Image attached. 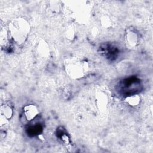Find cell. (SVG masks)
Masks as SVG:
<instances>
[{"label":"cell","mask_w":153,"mask_h":153,"mask_svg":"<svg viewBox=\"0 0 153 153\" xmlns=\"http://www.w3.org/2000/svg\"><path fill=\"white\" fill-rule=\"evenodd\" d=\"M9 120L7 119L6 117L3 116L2 115H0V126L2 127L5 126L8 123Z\"/></svg>","instance_id":"obj_14"},{"label":"cell","mask_w":153,"mask_h":153,"mask_svg":"<svg viewBox=\"0 0 153 153\" xmlns=\"http://www.w3.org/2000/svg\"><path fill=\"white\" fill-rule=\"evenodd\" d=\"M35 53L39 60H47L50 55V47L46 41L40 39L35 47Z\"/></svg>","instance_id":"obj_4"},{"label":"cell","mask_w":153,"mask_h":153,"mask_svg":"<svg viewBox=\"0 0 153 153\" xmlns=\"http://www.w3.org/2000/svg\"><path fill=\"white\" fill-rule=\"evenodd\" d=\"M124 40L126 45L128 48H134L139 43V36L136 32L131 29H128L126 30Z\"/></svg>","instance_id":"obj_6"},{"label":"cell","mask_w":153,"mask_h":153,"mask_svg":"<svg viewBox=\"0 0 153 153\" xmlns=\"http://www.w3.org/2000/svg\"><path fill=\"white\" fill-rule=\"evenodd\" d=\"M49 9L53 14H59L62 10V3L59 1H50L48 5Z\"/></svg>","instance_id":"obj_10"},{"label":"cell","mask_w":153,"mask_h":153,"mask_svg":"<svg viewBox=\"0 0 153 153\" xmlns=\"http://www.w3.org/2000/svg\"><path fill=\"white\" fill-rule=\"evenodd\" d=\"M23 113L26 119L30 121L39 114V110L38 107L33 104L26 105L23 108Z\"/></svg>","instance_id":"obj_7"},{"label":"cell","mask_w":153,"mask_h":153,"mask_svg":"<svg viewBox=\"0 0 153 153\" xmlns=\"http://www.w3.org/2000/svg\"><path fill=\"white\" fill-rule=\"evenodd\" d=\"M94 103L96 109L99 112H104L108 105V97L107 94L102 91H97L94 97Z\"/></svg>","instance_id":"obj_5"},{"label":"cell","mask_w":153,"mask_h":153,"mask_svg":"<svg viewBox=\"0 0 153 153\" xmlns=\"http://www.w3.org/2000/svg\"><path fill=\"white\" fill-rule=\"evenodd\" d=\"M100 22L101 26L104 28H109L112 25L111 18L108 15H103L100 19Z\"/></svg>","instance_id":"obj_11"},{"label":"cell","mask_w":153,"mask_h":153,"mask_svg":"<svg viewBox=\"0 0 153 153\" xmlns=\"http://www.w3.org/2000/svg\"><path fill=\"white\" fill-rule=\"evenodd\" d=\"M65 36L66 38L69 41H72L75 39L76 32L72 27H68L65 31Z\"/></svg>","instance_id":"obj_12"},{"label":"cell","mask_w":153,"mask_h":153,"mask_svg":"<svg viewBox=\"0 0 153 153\" xmlns=\"http://www.w3.org/2000/svg\"><path fill=\"white\" fill-rule=\"evenodd\" d=\"M64 69L66 74L73 79H80L87 74L88 62L76 57H70L64 61Z\"/></svg>","instance_id":"obj_2"},{"label":"cell","mask_w":153,"mask_h":153,"mask_svg":"<svg viewBox=\"0 0 153 153\" xmlns=\"http://www.w3.org/2000/svg\"><path fill=\"white\" fill-rule=\"evenodd\" d=\"M1 115H2L7 119L10 120L13 115V110L12 108L7 104H2L0 108Z\"/></svg>","instance_id":"obj_9"},{"label":"cell","mask_w":153,"mask_h":153,"mask_svg":"<svg viewBox=\"0 0 153 153\" xmlns=\"http://www.w3.org/2000/svg\"><path fill=\"white\" fill-rule=\"evenodd\" d=\"M124 101L130 106L135 107L140 104L141 99L138 94H132L126 97Z\"/></svg>","instance_id":"obj_8"},{"label":"cell","mask_w":153,"mask_h":153,"mask_svg":"<svg viewBox=\"0 0 153 153\" xmlns=\"http://www.w3.org/2000/svg\"><path fill=\"white\" fill-rule=\"evenodd\" d=\"M30 29L29 22L22 17L11 20L8 26V31L10 36L18 45H22L25 42L30 32Z\"/></svg>","instance_id":"obj_1"},{"label":"cell","mask_w":153,"mask_h":153,"mask_svg":"<svg viewBox=\"0 0 153 153\" xmlns=\"http://www.w3.org/2000/svg\"><path fill=\"white\" fill-rule=\"evenodd\" d=\"M75 5V19L76 21L80 24L86 23L90 16V8L89 5L87 4H82Z\"/></svg>","instance_id":"obj_3"},{"label":"cell","mask_w":153,"mask_h":153,"mask_svg":"<svg viewBox=\"0 0 153 153\" xmlns=\"http://www.w3.org/2000/svg\"><path fill=\"white\" fill-rule=\"evenodd\" d=\"M8 31L7 30V29H2L1 30V35H0V40H1V45H5L8 41Z\"/></svg>","instance_id":"obj_13"}]
</instances>
